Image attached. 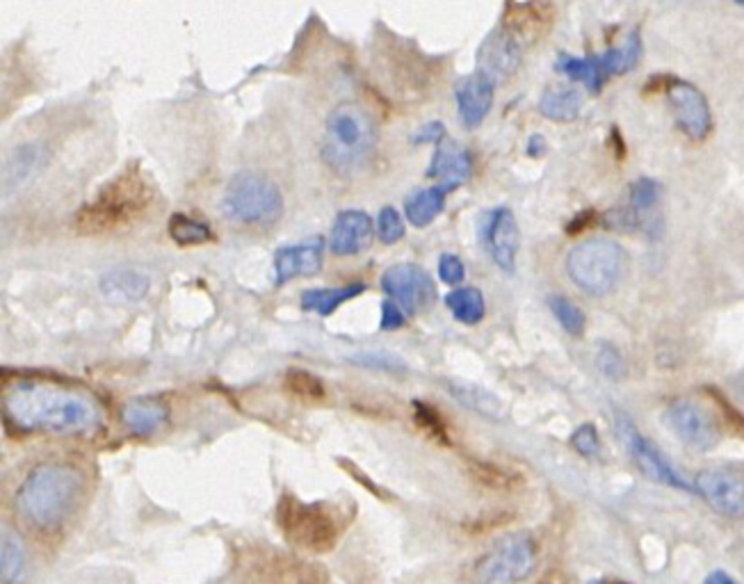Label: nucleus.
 <instances>
[{"label":"nucleus","instance_id":"a211bd4d","mask_svg":"<svg viewBox=\"0 0 744 584\" xmlns=\"http://www.w3.org/2000/svg\"><path fill=\"white\" fill-rule=\"evenodd\" d=\"M473 171V160L471 154L454 142H439L434 160L430 165V176L439 180V186H443L448 192L462 186V182L469 180Z\"/></svg>","mask_w":744,"mask_h":584},{"label":"nucleus","instance_id":"f03ea898","mask_svg":"<svg viewBox=\"0 0 744 584\" xmlns=\"http://www.w3.org/2000/svg\"><path fill=\"white\" fill-rule=\"evenodd\" d=\"M83 491L76 468L44 463L34 468L17 491L19 517L34 530H55L74 511Z\"/></svg>","mask_w":744,"mask_h":584},{"label":"nucleus","instance_id":"9d476101","mask_svg":"<svg viewBox=\"0 0 744 584\" xmlns=\"http://www.w3.org/2000/svg\"><path fill=\"white\" fill-rule=\"evenodd\" d=\"M381 288L407 315L430 309L437 300V288L430 274L413 263L388 268L381 277Z\"/></svg>","mask_w":744,"mask_h":584},{"label":"nucleus","instance_id":"9b49d317","mask_svg":"<svg viewBox=\"0 0 744 584\" xmlns=\"http://www.w3.org/2000/svg\"><path fill=\"white\" fill-rule=\"evenodd\" d=\"M694 489L717 514L744 519V470L733 466H715L696 474Z\"/></svg>","mask_w":744,"mask_h":584},{"label":"nucleus","instance_id":"f8f14e48","mask_svg":"<svg viewBox=\"0 0 744 584\" xmlns=\"http://www.w3.org/2000/svg\"><path fill=\"white\" fill-rule=\"evenodd\" d=\"M667 98L683 135H688L692 142H703L711 135L713 128L711 105H708V98L699 87H694L688 81L674 79L667 87Z\"/></svg>","mask_w":744,"mask_h":584},{"label":"nucleus","instance_id":"a878e982","mask_svg":"<svg viewBox=\"0 0 744 584\" xmlns=\"http://www.w3.org/2000/svg\"><path fill=\"white\" fill-rule=\"evenodd\" d=\"M642 40H640V32H630L626 36V42L606 51L604 55H598L600 58V64H604L606 73L608 76H624V73L632 71L637 64H640L642 60Z\"/></svg>","mask_w":744,"mask_h":584},{"label":"nucleus","instance_id":"7c9ffc66","mask_svg":"<svg viewBox=\"0 0 744 584\" xmlns=\"http://www.w3.org/2000/svg\"><path fill=\"white\" fill-rule=\"evenodd\" d=\"M452 395L459 399V401H464L467 407L484 414V416H493V418H499L503 407H501V401L495 399L489 390H482V388H475V386H467V384H452Z\"/></svg>","mask_w":744,"mask_h":584},{"label":"nucleus","instance_id":"ddd939ff","mask_svg":"<svg viewBox=\"0 0 744 584\" xmlns=\"http://www.w3.org/2000/svg\"><path fill=\"white\" fill-rule=\"evenodd\" d=\"M619 431H621L628 455L635 459L637 466H640V470L647 474L649 480L664 484V487L681 489V491L692 489L683 482V478L674 470V466L669 463V459L656 448V444H651L649 438H645L640 431H637V427L630 420L619 418Z\"/></svg>","mask_w":744,"mask_h":584},{"label":"nucleus","instance_id":"393cba45","mask_svg":"<svg viewBox=\"0 0 744 584\" xmlns=\"http://www.w3.org/2000/svg\"><path fill=\"white\" fill-rule=\"evenodd\" d=\"M446 197H448V190L443 186L416 190L405 204V215L413 227H418V229L428 227L443 212Z\"/></svg>","mask_w":744,"mask_h":584},{"label":"nucleus","instance_id":"1a4fd4ad","mask_svg":"<svg viewBox=\"0 0 744 584\" xmlns=\"http://www.w3.org/2000/svg\"><path fill=\"white\" fill-rule=\"evenodd\" d=\"M667 425L688 448L696 452L715 450L722 441V425L715 414L690 397L671 401L667 407Z\"/></svg>","mask_w":744,"mask_h":584},{"label":"nucleus","instance_id":"6e6552de","mask_svg":"<svg viewBox=\"0 0 744 584\" xmlns=\"http://www.w3.org/2000/svg\"><path fill=\"white\" fill-rule=\"evenodd\" d=\"M537 564V545L527 534H510L495 543L475 566V584H521Z\"/></svg>","mask_w":744,"mask_h":584},{"label":"nucleus","instance_id":"aec40b11","mask_svg":"<svg viewBox=\"0 0 744 584\" xmlns=\"http://www.w3.org/2000/svg\"><path fill=\"white\" fill-rule=\"evenodd\" d=\"M583 94L572 85H551L539 98V113L555 124H572L580 117Z\"/></svg>","mask_w":744,"mask_h":584},{"label":"nucleus","instance_id":"39448f33","mask_svg":"<svg viewBox=\"0 0 744 584\" xmlns=\"http://www.w3.org/2000/svg\"><path fill=\"white\" fill-rule=\"evenodd\" d=\"M628 265L624 247L610 238H589L566 255V274L591 298L612 292Z\"/></svg>","mask_w":744,"mask_h":584},{"label":"nucleus","instance_id":"7ed1b4c3","mask_svg":"<svg viewBox=\"0 0 744 584\" xmlns=\"http://www.w3.org/2000/svg\"><path fill=\"white\" fill-rule=\"evenodd\" d=\"M377 146V124L359 103H338L325 122L323 154L338 174L361 167Z\"/></svg>","mask_w":744,"mask_h":584},{"label":"nucleus","instance_id":"4468645a","mask_svg":"<svg viewBox=\"0 0 744 584\" xmlns=\"http://www.w3.org/2000/svg\"><path fill=\"white\" fill-rule=\"evenodd\" d=\"M482 240L493 263L499 265L503 272L512 274L516 270L521 233H518L516 217L510 208H495L484 217Z\"/></svg>","mask_w":744,"mask_h":584},{"label":"nucleus","instance_id":"f704fd0d","mask_svg":"<svg viewBox=\"0 0 744 584\" xmlns=\"http://www.w3.org/2000/svg\"><path fill=\"white\" fill-rule=\"evenodd\" d=\"M572 446L578 455L583 457H598L600 455V438L594 425H580L574 434H572Z\"/></svg>","mask_w":744,"mask_h":584},{"label":"nucleus","instance_id":"58836bf2","mask_svg":"<svg viewBox=\"0 0 744 584\" xmlns=\"http://www.w3.org/2000/svg\"><path fill=\"white\" fill-rule=\"evenodd\" d=\"M405 317H407V313L394 300H386L381 304V328H384V332H396V328H400L405 324Z\"/></svg>","mask_w":744,"mask_h":584},{"label":"nucleus","instance_id":"bb28decb","mask_svg":"<svg viewBox=\"0 0 744 584\" xmlns=\"http://www.w3.org/2000/svg\"><path fill=\"white\" fill-rule=\"evenodd\" d=\"M446 304L454 320L464 324H478L484 317V298L478 288H457L446 298Z\"/></svg>","mask_w":744,"mask_h":584},{"label":"nucleus","instance_id":"423d86ee","mask_svg":"<svg viewBox=\"0 0 744 584\" xmlns=\"http://www.w3.org/2000/svg\"><path fill=\"white\" fill-rule=\"evenodd\" d=\"M222 210L235 225L270 227L283 212V197L274 180L244 171L229 182Z\"/></svg>","mask_w":744,"mask_h":584},{"label":"nucleus","instance_id":"f257e3e1","mask_svg":"<svg viewBox=\"0 0 744 584\" xmlns=\"http://www.w3.org/2000/svg\"><path fill=\"white\" fill-rule=\"evenodd\" d=\"M3 405L8 418L25 431L90 434L96 431L103 420L98 405L87 395L38 382L10 386Z\"/></svg>","mask_w":744,"mask_h":584},{"label":"nucleus","instance_id":"2eb2a0df","mask_svg":"<svg viewBox=\"0 0 744 584\" xmlns=\"http://www.w3.org/2000/svg\"><path fill=\"white\" fill-rule=\"evenodd\" d=\"M454 98H457L459 119H462V124L469 131L480 128L493 107L495 81L484 71L469 73V76H464L457 83Z\"/></svg>","mask_w":744,"mask_h":584},{"label":"nucleus","instance_id":"c85d7f7f","mask_svg":"<svg viewBox=\"0 0 744 584\" xmlns=\"http://www.w3.org/2000/svg\"><path fill=\"white\" fill-rule=\"evenodd\" d=\"M0 573L6 584H17L25 573V551L19 536L10 530L3 532V551H0Z\"/></svg>","mask_w":744,"mask_h":584},{"label":"nucleus","instance_id":"4c0bfd02","mask_svg":"<svg viewBox=\"0 0 744 584\" xmlns=\"http://www.w3.org/2000/svg\"><path fill=\"white\" fill-rule=\"evenodd\" d=\"M354 363L366 365V368H379V371H400L402 363L396 361L394 356H386V354H357L352 358Z\"/></svg>","mask_w":744,"mask_h":584},{"label":"nucleus","instance_id":"473e14b6","mask_svg":"<svg viewBox=\"0 0 744 584\" xmlns=\"http://www.w3.org/2000/svg\"><path fill=\"white\" fill-rule=\"evenodd\" d=\"M377 236L384 244H396L405 238V222L394 206H386L377 219Z\"/></svg>","mask_w":744,"mask_h":584},{"label":"nucleus","instance_id":"79ce46f5","mask_svg":"<svg viewBox=\"0 0 744 584\" xmlns=\"http://www.w3.org/2000/svg\"><path fill=\"white\" fill-rule=\"evenodd\" d=\"M610 584H628V582H610Z\"/></svg>","mask_w":744,"mask_h":584},{"label":"nucleus","instance_id":"a19ab883","mask_svg":"<svg viewBox=\"0 0 744 584\" xmlns=\"http://www.w3.org/2000/svg\"><path fill=\"white\" fill-rule=\"evenodd\" d=\"M735 3H737V6H742V8H744V0H735Z\"/></svg>","mask_w":744,"mask_h":584},{"label":"nucleus","instance_id":"0eeeda50","mask_svg":"<svg viewBox=\"0 0 744 584\" xmlns=\"http://www.w3.org/2000/svg\"><path fill=\"white\" fill-rule=\"evenodd\" d=\"M279 525L293 543L311 553H327L336 543V521L323 502H302L286 496L276 511Z\"/></svg>","mask_w":744,"mask_h":584},{"label":"nucleus","instance_id":"6ab92c4d","mask_svg":"<svg viewBox=\"0 0 744 584\" xmlns=\"http://www.w3.org/2000/svg\"><path fill=\"white\" fill-rule=\"evenodd\" d=\"M521 62V46L507 32H493L482 44L480 51V71L489 73L493 81L512 76Z\"/></svg>","mask_w":744,"mask_h":584},{"label":"nucleus","instance_id":"c9c22d12","mask_svg":"<svg viewBox=\"0 0 744 584\" xmlns=\"http://www.w3.org/2000/svg\"><path fill=\"white\" fill-rule=\"evenodd\" d=\"M439 277H441V281L448 283V285L462 283L464 277H467L464 263L459 261L457 255H452V253H443V255H441V261H439Z\"/></svg>","mask_w":744,"mask_h":584},{"label":"nucleus","instance_id":"b1692460","mask_svg":"<svg viewBox=\"0 0 744 584\" xmlns=\"http://www.w3.org/2000/svg\"><path fill=\"white\" fill-rule=\"evenodd\" d=\"M366 290L364 283H352V285H343V288H313L306 290L302 295V309L308 313H317V315H332L336 309H340L345 302L359 298L361 292Z\"/></svg>","mask_w":744,"mask_h":584},{"label":"nucleus","instance_id":"dca6fc26","mask_svg":"<svg viewBox=\"0 0 744 584\" xmlns=\"http://www.w3.org/2000/svg\"><path fill=\"white\" fill-rule=\"evenodd\" d=\"M325 255V240L311 238L300 244L281 247L274 253V281L276 285L289 283L300 277H313L323 268Z\"/></svg>","mask_w":744,"mask_h":584},{"label":"nucleus","instance_id":"e433bc0d","mask_svg":"<svg viewBox=\"0 0 744 584\" xmlns=\"http://www.w3.org/2000/svg\"><path fill=\"white\" fill-rule=\"evenodd\" d=\"M289 384L295 393H304V395H315V397H323V384L317 382L313 375L302 373V371H291L289 373Z\"/></svg>","mask_w":744,"mask_h":584},{"label":"nucleus","instance_id":"c756f323","mask_svg":"<svg viewBox=\"0 0 744 584\" xmlns=\"http://www.w3.org/2000/svg\"><path fill=\"white\" fill-rule=\"evenodd\" d=\"M169 236L176 244L181 247H192V244H203L212 238L210 229L203 222H197V219L176 212L169 219Z\"/></svg>","mask_w":744,"mask_h":584},{"label":"nucleus","instance_id":"4be33fe9","mask_svg":"<svg viewBox=\"0 0 744 584\" xmlns=\"http://www.w3.org/2000/svg\"><path fill=\"white\" fill-rule=\"evenodd\" d=\"M557 69L564 73V76H569L574 83L585 85L591 94H598L604 90L606 81L610 79L604 64H600L598 55H589V58H576V55H562L557 60Z\"/></svg>","mask_w":744,"mask_h":584},{"label":"nucleus","instance_id":"20e7f679","mask_svg":"<svg viewBox=\"0 0 744 584\" xmlns=\"http://www.w3.org/2000/svg\"><path fill=\"white\" fill-rule=\"evenodd\" d=\"M151 204V186L139 167L126 169L111 180L98 197L78 215V227L87 233L115 231L130 225Z\"/></svg>","mask_w":744,"mask_h":584},{"label":"nucleus","instance_id":"f3484780","mask_svg":"<svg viewBox=\"0 0 744 584\" xmlns=\"http://www.w3.org/2000/svg\"><path fill=\"white\" fill-rule=\"evenodd\" d=\"M373 242V219L361 210H343L332 227V251L357 255Z\"/></svg>","mask_w":744,"mask_h":584},{"label":"nucleus","instance_id":"2f4dec72","mask_svg":"<svg viewBox=\"0 0 744 584\" xmlns=\"http://www.w3.org/2000/svg\"><path fill=\"white\" fill-rule=\"evenodd\" d=\"M551 304V311L555 315V320L564 326V332L566 334H572V336H583L585 334V313L580 306H576L569 298H551L548 300Z\"/></svg>","mask_w":744,"mask_h":584},{"label":"nucleus","instance_id":"412c9836","mask_svg":"<svg viewBox=\"0 0 744 584\" xmlns=\"http://www.w3.org/2000/svg\"><path fill=\"white\" fill-rule=\"evenodd\" d=\"M167 407L158 399H130L122 407V423L137 436H149L167 423Z\"/></svg>","mask_w":744,"mask_h":584},{"label":"nucleus","instance_id":"72a5a7b5","mask_svg":"<svg viewBox=\"0 0 744 584\" xmlns=\"http://www.w3.org/2000/svg\"><path fill=\"white\" fill-rule=\"evenodd\" d=\"M596 365H598V371L604 373L608 379H619L626 373V365H624V358H621L619 350L610 343H600Z\"/></svg>","mask_w":744,"mask_h":584},{"label":"nucleus","instance_id":"cd10ccee","mask_svg":"<svg viewBox=\"0 0 744 584\" xmlns=\"http://www.w3.org/2000/svg\"><path fill=\"white\" fill-rule=\"evenodd\" d=\"M662 188L653 178H637L630 186V212L635 217V225L647 222V215H651L660 204Z\"/></svg>","mask_w":744,"mask_h":584},{"label":"nucleus","instance_id":"5701e85b","mask_svg":"<svg viewBox=\"0 0 744 584\" xmlns=\"http://www.w3.org/2000/svg\"><path fill=\"white\" fill-rule=\"evenodd\" d=\"M101 290L115 302H139L149 292V279L135 270H115L101 279Z\"/></svg>","mask_w":744,"mask_h":584},{"label":"nucleus","instance_id":"ea45409f","mask_svg":"<svg viewBox=\"0 0 744 584\" xmlns=\"http://www.w3.org/2000/svg\"><path fill=\"white\" fill-rule=\"evenodd\" d=\"M703 584H737V582L729 573H724V571H713L711 575H708L703 580Z\"/></svg>","mask_w":744,"mask_h":584}]
</instances>
